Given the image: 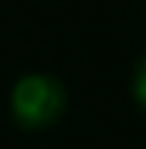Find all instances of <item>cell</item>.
Segmentation results:
<instances>
[{"label":"cell","instance_id":"1","mask_svg":"<svg viewBox=\"0 0 146 149\" xmlns=\"http://www.w3.org/2000/svg\"><path fill=\"white\" fill-rule=\"evenodd\" d=\"M12 116L24 128H46L64 113V88L46 73H28L12 88Z\"/></svg>","mask_w":146,"mask_h":149},{"label":"cell","instance_id":"2","mask_svg":"<svg viewBox=\"0 0 146 149\" xmlns=\"http://www.w3.org/2000/svg\"><path fill=\"white\" fill-rule=\"evenodd\" d=\"M134 94H137V100L146 107V58H143V64L137 67V76H134Z\"/></svg>","mask_w":146,"mask_h":149}]
</instances>
